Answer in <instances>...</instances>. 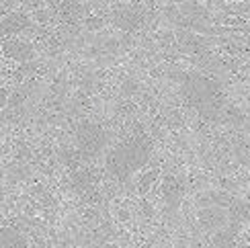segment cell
I'll return each mask as SVG.
<instances>
[{
    "mask_svg": "<svg viewBox=\"0 0 250 248\" xmlns=\"http://www.w3.org/2000/svg\"><path fill=\"white\" fill-rule=\"evenodd\" d=\"M197 222H199V226L207 232L224 230L226 226L230 224L228 207H222V205H207V207H203L197 213Z\"/></svg>",
    "mask_w": 250,
    "mask_h": 248,
    "instance_id": "4",
    "label": "cell"
},
{
    "mask_svg": "<svg viewBox=\"0 0 250 248\" xmlns=\"http://www.w3.org/2000/svg\"><path fill=\"white\" fill-rule=\"evenodd\" d=\"M238 230H240L238 226L228 224L224 230L213 232V238H211L213 248H234L236 246V234H238Z\"/></svg>",
    "mask_w": 250,
    "mask_h": 248,
    "instance_id": "8",
    "label": "cell"
},
{
    "mask_svg": "<svg viewBox=\"0 0 250 248\" xmlns=\"http://www.w3.org/2000/svg\"><path fill=\"white\" fill-rule=\"evenodd\" d=\"M183 95L201 117L211 121H226L230 105L226 103L222 86L215 80L197 74V72L187 74L183 80Z\"/></svg>",
    "mask_w": 250,
    "mask_h": 248,
    "instance_id": "1",
    "label": "cell"
},
{
    "mask_svg": "<svg viewBox=\"0 0 250 248\" xmlns=\"http://www.w3.org/2000/svg\"><path fill=\"white\" fill-rule=\"evenodd\" d=\"M76 144H78V152L82 154V158H92L97 154L103 152L107 144V133L99 123L84 121L76 127Z\"/></svg>",
    "mask_w": 250,
    "mask_h": 248,
    "instance_id": "3",
    "label": "cell"
},
{
    "mask_svg": "<svg viewBox=\"0 0 250 248\" xmlns=\"http://www.w3.org/2000/svg\"><path fill=\"white\" fill-rule=\"evenodd\" d=\"M0 244L2 248H29L25 236L13 230V228H2V234H0Z\"/></svg>",
    "mask_w": 250,
    "mask_h": 248,
    "instance_id": "10",
    "label": "cell"
},
{
    "mask_svg": "<svg viewBox=\"0 0 250 248\" xmlns=\"http://www.w3.org/2000/svg\"><path fill=\"white\" fill-rule=\"evenodd\" d=\"M236 156L240 158L244 164H250V144H236Z\"/></svg>",
    "mask_w": 250,
    "mask_h": 248,
    "instance_id": "12",
    "label": "cell"
},
{
    "mask_svg": "<svg viewBox=\"0 0 250 248\" xmlns=\"http://www.w3.org/2000/svg\"><path fill=\"white\" fill-rule=\"evenodd\" d=\"M228 215H230V224L232 226H242L250 220V203L244 199H232V203L228 205Z\"/></svg>",
    "mask_w": 250,
    "mask_h": 248,
    "instance_id": "7",
    "label": "cell"
},
{
    "mask_svg": "<svg viewBox=\"0 0 250 248\" xmlns=\"http://www.w3.org/2000/svg\"><path fill=\"white\" fill-rule=\"evenodd\" d=\"M2 51L6 58H13L17 62H29L35 56L33 47H31L27 41H21V39H6L2 43Z\"/></svg>",
    "mask_w": 250,
    "mask_h": 248,
    "instance_id": "5",
    "label": "cell"
},
{
    "mask_svg": "<svg viewBox=\"0 0 250 248\" xmlns=\"http://www.w3.org/2000/svg\"><path fill=\"white\" fill-rule=\"evenodd\" d=\"M164 197H166V201H168V203L176 205L181 201V197H183V185L179 181H174L172 177L166 179L164 181Z\"/></svg>",
    "mask_w": 250,
    "mask_h": 248,
    "instance_id": "11",
    "label": "cell"
},
{
    "mask_svg": "<svg viewBox=\"0 0 250 248\" xmlns=\"http://www.w3.org/2000/svg\"><path fill=\"white\" fill-rule=\"evenodd\" d=\"M152 156V142L146 133L140 136H131L119 146L109 150L105 158V168L111 177L117 181L129 179L135 170H140Z\"/></svg>",
    "mask_w": 250,
    "mask_h": 248,
    "instance_id": "2",
    "label": "cell"
},
{
    "mask_svg": "<svg viewBox=\"0 0 250 248\" xmlns=\"http://www.w3.org/2000/svg\"><path fill=\"white\" fill-rule=\"evenodd\" d=\"M113 23L123 31H133V29H138L142 25V15L133 8H121V10H115Z\"/></svg>",
    "mask_w": 250,
    "mask_h": 248,
    "instance_id": "6",
    "label": "cell"
},
{
    "mask_svg": "<svg viewBox=\"0 0 250 248\" xmlns=\"http://www.w3.org/2000/svg\"><path fill=\"white\" fill-rule=\"evenodd\" d=\"M246 238H248V244H250V232H248V236H246Z\"/></svg>",
    "mask_w": 250,
    "mask_h": 248,
    "instance_id": "13",
    "label": "cell"
},
{
    "mask_svg": "<svg viewBox=\"0 0 250 248\" xmlns=\"http://www.w3.org/2000/svg\"><path fill=\"white\" fill-rule=\"evenodd\" d=\"M29 25V19L23 15H6L2 19V35H17Z\"/></svg>",
    "mask_w": 250,
    "mask_h": 248,
    "instance_id": "9",
    "label": "cell"
}]
</instances>
